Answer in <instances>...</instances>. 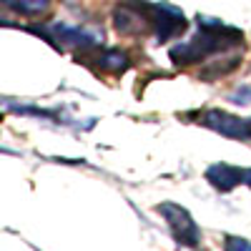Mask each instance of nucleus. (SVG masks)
Here are the masks:
<instances>
[{
    "label": "nucleus",
    "mask_w": 251,
    "mask_h": 251,
    "mask_svg": "<svg viewBox=\"0 0 251 251\" xmlns=\"http://www.w3.org/2000/svg\"><path fill=\"white\" fill-rule=\"evenodd\" d=\"M158 211H161L166 219H169L171 231H174V236H176L181 244H191V246L199 244V228H196V224L191 221L188 211H183V208L176 206V203L158 206Z\"/></svg>",
    "instance_id": "f257e3e1"
},
{
    "label": "nucleus",
    "mask_w": 251,
    "mask_h": 251,
    "mask_svg": "<svg viewBox=\"0 0 251 251\" xmlns=\"http://www.w3.org/2000/svg\"><path fill=\"white\" fill-rule=\"evenodd\" d=\"M0 5H5L20 15H40L48 10L50 0H0Z\"/></svg>",
    "instance_id": "f03ea898"
},
{
    "label": "nucleus",
    "mask_w": 251,
    "mask_h": 251,
    "mask_svg": "<svg viewBox=\"0 0 251 251\" xmlns=\"http://www.w3.org/2000/svg\"><path fill=\"white\" fill-rule=\"evenodd\" d=\"M226 251H251V244L244 241V239H234V236H228L226 244H224Z\"/></svg>",
    "instance_id": "7ed1b4c3"
}]
</instances>
